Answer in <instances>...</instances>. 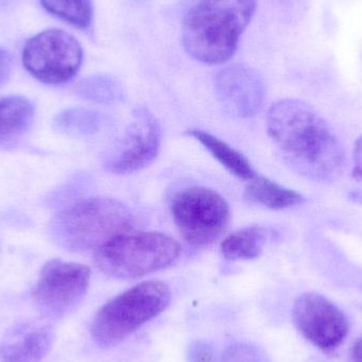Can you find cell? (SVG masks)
I'll list each match as a JSON object with an SVG mask.
<instances>
[{
  "instance_id": "1",
  "label": "cell",
  "mask_w": 362,
  "mask_h": 362,
  "mask_svg": "<svg viewBox=\"0 0 362 362\" xmlns=\"http://www.w3.org/2000/svg\"><path fill=\"white\" fill-rule=\"evenodd\" d=\"M267 132L296 173L318 182H331L344 173V146L310 104L296 99L276 102L268 112Z\"/></svg>"
},
{
  "instance_id": "2",
  "label": "cell",
  "mask_w": 362,
  "mask_h": 362,
  "mask_svg": "<svg viewBox=\"0 0 362 362\" xmlns=\"http://www.w3.org/2000/svg\"><path fill=\"white\" fill-rule=\"evenodd\" d=\"M257 10V0H198L185 14L182 42L193 59L208 65L229 61Z\"/></svg>"
},
{
  "instance_id": "3",
  "label": "cell",
  "mask_w": 362,
  "mask_h": 362,
  "mask_svg": "<svg viewBox=\"0 0 362 362\" xmlns=\"http://www.w3.org/2000/svg\"><path fill=\"white\" fill-rule=\"evenodd\" d=\"M135 219L129 209L112 198L81 200L55 217L51 227L59 246L74 252L101 248L114 238L129 233Z\"/></svg>"
},
{
  "instance_id": "4",
  "label": "cell",
  "mask_w": 362,
  "mask_h": 362,
  "mask_svg": "<svg viewBox=\"0 0 362 362\" xmlns=\"http://www.w3.org/2000/svg\"><path fill=\"white\" fill-rule=\"evenodd\" d=\"M171 301L170 287L163 281H146L102 306L91 325L95 344L116 346L142 325L158 317Z\"/></svg>"
},
{
  "instance_id": "5",
  "label": "cell",
  "mask_w": 362,
  "mask_h": 362,
  "mask_svg": "<svg viewBox=\"0 0 362 362\" xmlns=\"http://www.w3.org/2000/svg\"><path fill=\"white\" fill-rule=\"evenodd\" d=\"M180 253V245L167 234L129 232L98 249L95 263L110 278L134 280L169 267Z\"/></svg>"
},
{
  "instance_id": "6",
  "label": "cell",
  "mask_w": 362,
  "mask_h": 362,
  "mask_svg": "<svg viewBox=\"0 0 362 362\" xmlns=\"http://www.w3.org/2000/svg\"><path fill=\"white\" fill-rule=\"evenodd\" d=\"M171 212L183 240L194 247H208L216 242L231 218L225 198L204 187H187L176 194Z\"/></svg>"
},
{
  "instance_id": "7",
  "label": "cell",
  "mask_w": 362,
  "mask_h": 362,
  "mask_svg": "<svg viewBox=\"0 0 362 362\" xmlns=\"http://www.w3.org/2000/svg\"><path fill=\"white\" fill-rule=\"evenodd\" d=\"M82 62V46L74 36L63 30L40 32L23 47V66L45 84L69 82L78 74Z\"/></svg>"
},
{
  "instance_id": "8",
  "label": "cell",
  "mask_w": 362,
  "mask_h": 362,
  "mask_svg": "<svg viewBox=\"0 0 362 362\" xmlns=\"http://www.w3.org/2000/svg\"><path fill=\"white\" fill-rule=\"evenodd\" d=\"M90 269L78 263L51 259L45 264L33 299L46 318L61 319L74 312L86 296Z\"/></svg>"
},
{
  "instance_id": "9",
  "label": "cell",
  "mask_w": 362,
  "mask_h": 362,
  "mask_svg": "<svg viewBox=\"0 0 362 362\" xmlns=\"http://www.w3.org/2000/svg\"><path fill=\"white\" fill-rule=\"evenodd\" d=\"M161 127L156 117L137 108L122 136L104 157V167L112 174H129L150 165L158 156Z\"/></svg>"
},
{
  "instance_id": "10",
  "label": "cell",
  "mask_w": 362,
  "mask_h": 362,
  "mask_svg": "<svg viewBox=\"0 0 362 362\" xmlns=\"http://www.w3.org/2000/svg\"><path fill=\"white\" fill-rule=\"evenodd\" d=\"M293 318L300 333L322 350L338 348L348 335L346 315L319 293L300 296L293 305Z\"/></svg>"
},
{
  "instance_id": "11",
  "label": "cell",
  "mask_w": 362,
  "mask_h": 362,
  "mask_svg": "<svg viewBox=\"0 0 362 362\" xmlns=\"http://www.w3.org/2000/svg\"><path fill=\"white\" fill-rule=\"evenodd\" d=\"M215 90L221 105L240 118H251L261 110L265 86L259 74L246 66L223 68L215 76Z\"/></svg>"
},
{
  "instance_id": "12",
  "label": "cell",
  "mask_w": 362,
  "mask_h": 362,
  "mask_svg": "<svg viewBox=\"0 0 362 362\" xmlns=\"http://www.w3.org/2000/svg\"><path fill=\"white\" fill-rule=\"evenodd\" d=\"M52 329L47 325H27L15 327L0 346L1 362H40L52 346Z\"/></svg>"
},
{
  "instance_id": "13",
  "label": "cell",
  "mask_w": 362,
  "mask_h": 362,
  "mask_svg": "<svg viewBox=\"0 0 362 362\" xmlns=\"http://www.w3.org/2000/svg\"><path fill=\"white\" fill-rule=\"evenodd\" d=\"M187 134L199 141L223 168H226L230 173L233 174L236 177L248 181L257 177V172L253 170L248 159L231 148L229 144L221 141L215 136L211 135L206 132L199 131V129H191L187 132Z\"/></svg>"
},
{
  "instance_id": "14",
  "label": "cell",
  "mask_w": 362,
  "mask_h": 362,
  "mask_svg": "<svg viewBox=\"0 0 362 362\" xmlns=\"http://www.w3.org/2000/svg\"><path fill=\"white\" fill-rule=\"evenodd\" d=\"M33 104L23 97L0 99V144L21 137L33 120Z\"/></svg>"
},
{
  "instance_id": "15",
  "label": "cell",
  "mask_w": 362,
  "mask_h": 362,
  "mask_svg": "<svg viewBox=\"0 0 362 362\" xmlns=\"http://www.w3.org/2000/svg\"><path fill=\"white\" fill-rule=\"evenodd\" d=\"M245 196L250 202L272 210H283L304 202L303 196L298 192L259 175L247 185Z\"/></svg>"
},
{
  "instance_id": "16",
  "label": "cell",
  "mask_w": 362,
  "mask_h": 362,
  "mask_svg": "<svg viewBox=\"0 0 362 362\" xmlns=\"http://www.w3.org/2000/svg\"><path fill=\"white\" fill-rule=\"evenodd\" d=\"M267 240L266 230L257 226L243 228L230 234L221 243V253L229 261L252 259L259 257Z\"/></svg>"
},
{
  "instance_id": "17",
  "label": "cell",
  "mask_w": 362,
  "mask_h": 362,
  "mask_svg": "<svg viewBox=\"0 0 362 362\" xmlns=\"http://www.w3.org/2000/svg\"><path fill=\"white\" fill-rule=\"evenodd\" d=\"M40 4L50 14L78 29H88L93 25L91 0H40Z\"/></svg>"
},
{
  "instance_id": "18",
  "label": "cell",
  "mask_w": 362,
  "mask_h": 362,
  "mask_svg": "<svg viewBox=\"0 0 362 362\" xmlns=\"http://www.w3.org/2000/svg\"><path fill=\"white\" fill-rule=\"evenodd\" d=\"M78 93L101 104H112L122 98L121 85L108 76H95L86 78L78 85Z\"/></svg>"
},
{
  "instance_id": "19",
  "label": "cell",
  "mask_w": 362,
  "mask_h": 362,
  "mask_svg": "<svg viewBox=\"0 0 362 362\" xmlns=\"http://www.w3.org/2000/svg\"><path fill=\"white\" fill-rule=\"evenodd\" d=\"M59 124L64 131L78 135H89L95 133L101 125V118L93 110H70L62 115Z\"/></svg>"
},
{
  "instance_id": "20",
  "label": "cell",
  "mask_w": 362,
  "mask_h": 362,
  "mask_svg": "<svg viewBox=\"0 0 362 362\" xmlns=\"http://www.w3.org/2000/svg\"><path fill=\"white\" fill-rule=\"evenodd\" d=\"M353 177L362 181V136L355 144L353 151Z\"/></svg>"
},
{
  "instance_id": "21",
  "label": "cell",
  "mask_w": 362,
  "mask_h": 362,
  "mask_svg": "<svg viewBox=\"0 0 362 362\" xmlns=\"http://www.w3.org/2000/svg\"><path fill=\"white\" fill-rule=\"evenodd\" d=\"M12 68L11 55L4 49L0 48V84L8 78Z\"/></svg>"
},
{
  "instance_id": "22",
  "label": "cell",
  "mask_w": 362,
  "mask_h": 362,
  "mask_svg": "<svg viewBox=\"0 0 362 362\" xmlns=\"http://www.w3.org/2000/svg\"><path fill=\"white\" fill-rule=\"evenodd\" d=\"M194 356L196 362H211V354L206 349H197Z\"/></svg>"
},
{
  "instance_id": "23",
  "label": "cell",
  "mask_w": 362,
  "mask_h": 362,
  "mask_svg": "<svg viewBox=\"0 0 362 362\" xmlns=\"http://www.w3.org/2000/svg\"><path fill=\"white\" fill-rule=\"evenodd\" d=\"M352 358L354 362H362V338L353 346Z\"/></svg>"
},
{
  "instance_id": "24",
  "label": "cell",
  "mask_w": 362,
  "mask_h": 362,
  "mask_svg": "<svg viewBox=\"0 0 362 362\" xmlns=\"http://www.w3.org/2000/svg\"><path fill=\"white\" fill-rule=\"evenodd\" d=\"M11 0H0V8H2V6H8V2H10Z\"/></svg>"
}]
</instances>
